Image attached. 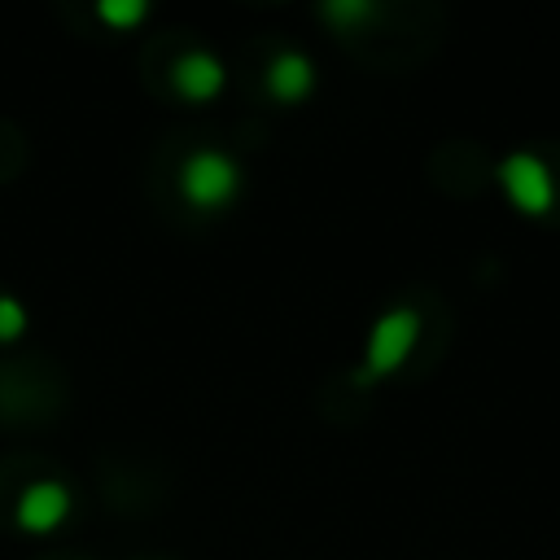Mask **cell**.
<instances>
[{"instance_id": "obj_1", "label": "cell", "mask_w": 560, "mask_h": 560, "mask_svg": "<svg viewBox=\"0 0 560 560\" xmlns=\"http://www.w3.org/2000/svg\"><path fill=\"white\" fill-rule=\"evenodd\" d=\"M416 341H420V315H416L411 306H389V311L372 324V332H368L363 363L354 368V385L368 389L372 381L389 376V372L416 350Z\"/></svg>"}, {"instance_id": "obj_2", "label": "cell", "mask_w": 560, "mask_h": 560, "mask_svg": "<svg viewBox=\"0 0 560 560\" xmlns=\"http://www.w3.org/2000/svg\"><path fill=\"white\" fill-rule=\"evenodd\" d=\"M241 162L219 153V149H197L184 158L179 166V197L192 206V210H219L228 206L236 192H241Z\"/></svg>"}, {"instance_id": "obj_3", "label": "cell", "mask_w": 560, "mask_h": 560, "mask_svg": "<svg viewBox=\"0 0 560 560\" xmlns=\"http://www.w3.org/2000/svg\"><path fill=\"white\" fill-rule=\"evenodd\" d=\"M494 175H499L508 201H512L521 214H547V210H551V201H556V184H551V171H547L542 158L516 149V153H508V158L499 162Z\"/></svg>"}, {"instance_id": "obj_4", "label": "cell", "mask_w": 560, "mask_h": 560, "mask_svg": "<svg viewBox=\"0 0 560 560\" xmlns=\"http://www.w3.org/2000/svg\"><path fill=\"white\" fill-rule=\"evenodd\" d=\"M70 516V490L61 481H31L18 499V525L31 534H48Z\"/></svg>"}, {"instance_id": "obj_5", "label": "cell", "mask_w": 560, "mask_h": 560, "mask_svg": "<svg viewBox=\"0 0 560 560\" xmlns=\"http://www.w3.org/2000/svg\"><path fill=\"white\" fill-rule=\"evenodd\" d=\"M171 83L184 101H214L223 88V61L206 48H188L171 66Z\"/></svg>"}, {"instance_id": "obj_6", "label": "cell", "mask_w": 560, "mask_h": 560, "mask_svg": "<svg viewBox=\"0 0 560 560\" xmlns=\"http://www.w3.org/2000/svg\"><path fill=\"white\" fill-rule=\"evenodd\" d=\"M315 88V61L302 52V48H280L267 66V92L276 101H306Z\"/></svg>"}, {"instance_id": "obj_7", "label": "cell", "mask_w": 560, "mask_h": 560, "mask_svg": "<svg viewBox=\"0 0 560 560\" xmlns=\"http://www.w3.org/2000/svg\"><path fill=\"white\" fill-rule=\"evenodd\" d=\"M144 0H101L96 4V13L105 18V22H114V26H136L140 18H144Z\"/></svg>"}, {"instance_id": "obj_8", "label": "cell", "mask_w": 560, "mask_h": 560, "mask_svg": "<svg viewBox=\"0 0 560 560\" xmlns=\"http://www.w3.org/2000/svg\"><path fill=\"white\" fill-rule=\"evenodd\" d=\"M26 328V306L9 293H0V341H13Z\"/></svg>"}, {"instance_id": "obj_9", "label": "cell", "mask_w": 560, "mask_h": 560, "mask_svg": "<svg viewBox=\"0 0 560 560\" xmlns=\"http://www.w3.org/2000/svg\"><path fill=\"white\" fill-rule=\"evenodd\" d=\"M319 13L332 18V22H350V18H372L376 4H368V0H328V4H319Z\"/></svg>"}]
</instances>
